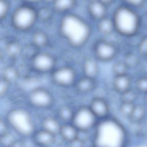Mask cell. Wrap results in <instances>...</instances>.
<instances>
[{
	"instance_id": "obj_33",
	"label": "cell",
	"mask_w": 147,
	"mask_h": 147,
	"mask_svg": "<svg viewBox=\"0 0 147 147\" xmlns=\"http://www.w3.org/2000/svg\"><path fill=\"white\" fill-rule=\"evenodd\" d=\"M16 140L14 137L10 133H7L1 136V144L3 147H10Z\"/></svg>"
},
{
	"instance_id": "obj_39",
	"label": "cell",
	"mask_w": 147,
	"mask_h": 147,
	"mask_svg": "<svg viewBox=\"0 0 147 147\" xmlns=\"http://www.w3.org/2000/svg\"><path fill=\"white\" fill-rule=\"evenodd\" d=\"M10 147H25V143L22 140H16Z\"/></svg>"
},
{
	"instance_id": "obj_36",
	"label": "cell",
	"mask_w": 147,
	"mask_h": 147,
	"mask_svg": "<svg viewBox=\"0 0 147 147\" xmlns=\"http://www.w3.org/2000/svg\"><path fill=\"white\" fill-rule=\"evenodd\" d=\"M10 83L6 80L1 78L0 80V95L1 96L5 95L8 91Z\"/></svg>"
},
{
	"instance_id": "obj_9",
	"label": "cell",
	"mask_w": 147,
	"mask_h": 147,
	"mask_svg": "<svg viewBox=\"0 0 147 147\" xmlns=\"http://www.w3.org/2000/svg\"><path fill=\"white\" fill-rule=\"evenodd\" d=\"M30 104L38 109H47L51 106L53 98L49 91L43 88H36L32 90L28 96Z\"/></svg>"
},
{
	"instance_id": "obj_29",
	"label": "cell",
	"mask_w": 147,
	"mask_h": 147,
	"mask_svg": "<svg viewBox=\"0 0 147 147\" xmlns=\"http://www.w3.org/2000/svg\"><path fill=\"white\" fill-rule=\"evenodd\" d=\"M136 90L144 94L147 92V76L140 77L135 82Z\"/></svg>"
},
{
	"instance_id": "obj_8",
	"label": "cell",
	"mask_w": 147,
	"mask_h": 147,
	"mask_svg": "<svg viewBox=\"0 0 147 147\" xmlns=\"http://www.w3.org/2000/svg\"><path fill=\"white\" fill-rule=\"evenodd\" d=\"M51 78L56 84L63 87H70L74 84L76 79V72L69 66H63L54 69L52 72Z\"/></svg>"
},
{
	"instance_id": "obj_19",
	"label": "cell",
	"mask_w": 147,
	"mask_h": 147,
	"mask_svg": "<svg viewBox=\"0 0 147 147\" xmlns=\"http://www.w3.org/2000/svg\"><path fill=\"white\" fill-rule=\"evenodd\" d=\"M52 3L53 9L56 11L65 13L74 7L76 0H55Z\"/></svg>"
},
{
	"instance_id": "obj_2",
	"label": "cell",
	"mask_w": 147,
	"mask_h": 147,
	"mask_svg": "<svg viewBox=\"0 0 147 147\" xmlns=\"http://www.w3.org/2000/svg\"><path fill=\"white\" fill-rule=\"evenodd\" d=\"M59 30L68 43L76 48L84 45L91 35L89 24L82 17L75 14L68 13L61 18Z\"/></svg>"
},
{
	"instance_id": "obj_28",
	"label": "cell",
	"mask_w": 147,
	"mask_h": 147,
	"mask_svg": "<svg viewBox=\"0 0 147 147\" xmlns=\"http://www.w3.org/2000/svg\"><path fill=\"white\" fill-rule=\"evenodd\" d=\"M134 106L135 104L134 103L122 102L119 106V112L123 117L129 119Z\"/></svg>"
},
{
	"instance_id": "obj_27",
	"label": "cell",
	"mask_w": 147,
	"mask_h": 147,
	"mask_svg": "<svg viewBox=\"0 0 147 147\" xmlns=\"http://www.w3.org/2000/svg\"><path fill=\"white\" fill-rule=\"evenodd\" d=\"M6 52L9 56L12 57H15L20 54L21 48L18 42L16 41H11L7 45Z\"/></svg>"
},
{
	"instance_id": "obj_24",
	"label": "cell",
	"mask_w": 147,
	"mask_h": 147,
	"mask_svg": "<svg viewBox=\"0 0 147 147\" xmlns=\"http://www.w3.org/2000/svg\"><path fill=\"white\" fill-rule=\"evenodd\" d=\"M74 114V111L72 109L68 106H64L59 109L57 111V115L60 119L64 122H68L72 121L73 116Z\"/></svg>"
},
{
	"instance_id": "obj_13",
	"label": "cell",
	"mask_w": 147,
	"mask_h": 147,
	"mask_svg": "<svg viewBox=\"0 0 147 147\" xmlns=\"http://www.w3.org/2000/svg\"><path fill=\"white\" fill-rule=\"evenodd\" d=\"M106 6L99 0H93L88 5V11L91 17L99 21L106 17Z\"/></svg>"
},
{
	"instance_id": "obj_44",
	"label": "cell",
	"mask_w": 147,
	"mask_h": 147,
	"mask_svg": "<svg viewBox=\"0 0 147 147\" xmlns=\"http://www.w3.org/2000/svg\"><path fill=\"white\" fill-rule=\"evenodd\" d=\"M37 147H39V146H37Z\"/></svg>"
},
{
	"instance_id": "obj_34",
	"label": "cell",
	"mask_w": 147,
	"mask_h": 147,
	"mask_svg": "<svg viewBox=\"0 0 147 147\" xmlns=\"http://www.w3.org/2000/svg\"><path fill=\"white\" fill-rule=\"evenodd\" d=\"M10 10V4L7 0H0V18L1 20L4 19Z\"/></svg>"
},
{
	"instance_id": "obj_31",
	"label": "cell",
	"mask_w": 147,
	"mask_h": 147,
	"mask_svg": "<svg viewBox=\"0 0 147 147\" xmlns=\"http://www.w3.org/2000/svg\"><path fill=\"white\" fill-rule=\"evenodd\" d=\"M37 15L38 18H40L41 20L47 21L52 17V11L51 9L48 7H43L37 11Z\"/></svg>"
},
{
	"instance_id": "obj_4",
	"label": "cell",
	"mask_w": 147,
	"mask_h": 147,
	"mask_svg": "<svg viewBox=\"0 0 147 147\" xmlns=\"http://www.w3.org/2000/svg\"><path fill=\"white\" fill-rule=\"evenodd\" d=\"M9 126L23 137H30L34 133V126L29 113L22 109L10 110L6 117Z\"/></svg>"
},
{
	"instance_id": "obj_25",
	"label": "cell",
	"mask_w": 147,
	"mask_h": 147,
	"mask_svg": "<svg viewBox=\"0 0 147 147\" xmlns=\"http://www.w3.org/2000/svg\"><path fill=\"white\" fill-rule=\"evenodd\" d=\"M138 91L136 90L131 88L121 94V99L122 102L134 103L138 97Z\"/></svg>"
},
{
	"instance_id": "obj_7",
	"label": "cell",
	"mask_w": 147,
	"mask_h": 147,
	"mask_svg": "<svg viewBox=\"0 0 147 147\" xmlns=\"http://www.w3.org/2000/svg\"><path fill=\"white\" fill-rule=\"evenodd\" d=\"M33 69L40 73L52 72L56 65V60L47 52H37L31 59Z\"/></svg>"
},
{
	"instance_id": "obj_32",
	"label": "cell",
	"mask_w": 147,
	"mask_h": 147,
	"mask_svg": "<svg viewBox=\"0 0 147 147\" xmlns=\"http://www.w3.org/2000/svg\"><path fill=\"white\" fill-rule=\"evenodd\" d=\"M138 52L142 57H147V35L144 36L138 45Z\"/></svg>"
},
{
	"instance_id": "obj_30",
	"label": "cell",
	"mask_w": 147,
	"mask_h": 147,
	"mask_svg": "<svg viewBox=\"0 0 147 147\" xmlns=\"http://www.w3.org/2000/svg\"><path fill=\"white\" fill-rule=\"evenodd\" d=\"M123 61L126 63L129 68L136 67L139 63L138 58L133 53H129L126 55Z\"/></svg>"
},
{
	"instance_id": "obj_16",
	"label": "cell",
	"mask_w": 147,
	"mask_h": 147,
	"mask_svg": "<svg viewBox=\"0 0 147 147\" xmlns=\"http://www.w3.org/2000/svg\"><path fill=\"white\" fill-rule=\"evenodd\" d=\"M78 130L72 123H65L61 125L59 134L62 138L69 142L77 138Z\"/></svg>"
},
{
	"instance_id": "obj_42",
	"label": "cell",
	"mask_w": 147,
	"mask_h": 147,
	"mask_svg": "<svg viewBox=\"0 0 147 147\" xmlns=\"http://www.w3.org/2000/svg\"><path fill=\"white\" fill-rule=\"evenodd\" d=\"M144 101L147 104V92L145 94V95H144Z\"/></svg>"
},
{
	"instance_id": "obj_17",
	"label": "cell",
	"mask_w": 147,
	"mask_h": 147,
	"mask_svg": "<svg viewBox=\"0 0 147 147\" xmlns=\"http://www.w3.org/2000/svg\"><path fill=\"white\" fill-rule=\"evenodd\" d=\"M95 86V79L84 76L80 78L75 84L76 91L80 93L85 94L92 91Z\"/></svg>"
},
{
	"instance_id": "obj_1",
	"label": "cell",
	"mask_w": 147,
	"mask_h": 147,
	"mask_svg": "<svg viewBox=\"0 0 147 147\" xmlns=\"http://www.w3.org/2000/svg\"><path fill=\"white\" fill-rule=\"evenodd\" d=\"M127 133L118 120L106 117L96 125L93 147H126Z\"/></svg>"
},
{
	"instance_id": "obj_14",
	"label": "cell",
	"mask_w": 147,
	"mask_h": 147,
	"mask_svg": "<svg viewBox=\"0 0 147 147\" xmlns=\"http://www.w3.org/2000/svg\"><path fill=\"white\" fill-rule=\"evenodd\" d=\"M83 72L85 76L95 79L99 74V66L96 60L93 58H87L83 64Z\"/></svg>"
},
{
	"instance_id": "obj_41",
	"label": "cell",
	"mask_w": 147,
	"mask_h": 147,
	"mask_svg": "<svg viewBox=\"0 0 147 147\" xmlns=\"http://www.w3.org/2000/svg\"><path fill=\"white\" fill-rule=\"evenodd\" d=\"M99 1L103 2V3H105V5H107L109 4H111V3H113L115 0H99Z\"/></svg>"
},
{
	"instance_id": "obj_12",
	"label": "cell",
	"mask_w": 147,
	"mask_h": 147,
	"mask_svg": "<svg viewBox=\"0 0 147 147\" xmlns=\"http://www.w3.org/2000/svg\"><path fill=\"white\" fill-rule=\"evenodd\" d=\"M89 107L97 118L103 119L107 117L109 114V106L106 101L101 98L93 99Z\"/></svg>"
},
{
	"instance_id": "obj_22",
	"label": "cell",
	"mask_w": 147,
	"mask_h": 147,
	"mask_svg": "<svg viewBox=\"0 0 147 147\" xmlns=\"http://www.w3.org/2000/svg\"><path fill=\"white\" fill-rule=\"evenodd\" d=\"M32 42L37 48H42L47 46L48 42L47 34L42 31H36L32 36Z\"/></svg>"
},
{
	"instance_id": "obj_15",
	"label": "cell",
	"mask_w": 147,
	"mask_h": 147,
	"mask_svg": "<svg viewBox=\"0 0 147 147\" xmlns=\"http://www.w3.org/2000/svg\"><path fill=\"white\" fill-rule=\"evenodd\" d=\"M131 78L127 74L115 76L113 81V86L115 91L122 93L130 88Z\"/></svg>"
},
{
	"instance_id": "obj_11",
	"label": "cell",
	"mask_w": 147,
	"mask_h": 147,
	"mask_svg": "<svg viewBox=\"0 0 147 147\" xmlns=\"http://www.w3.org/2000/svg\"><path fill=\"white\" fill-rule=\"evenodd\" d=\"M55 136L52 133L42 129L34 132L33 135V139L37 146L49 147L55 142Z\"/></svg>"
},
{
	"instance_id": "obj_10",
	"label": "cell",
	"mask_w": 147,
	"mask_h": 147,
	"mask_svg": "<svg viewBox=\"0 0 147 147\" xmlns=\"http://www.w3.org/2000/svg\"><path fill=\"white\" fill-rule=\"evenodd\" d=\"M95 53L96 57L103 61H108L114 58L117 55L116 47L110 42L100 40L95 46Z\"/></svg>"
},
{
	"instance_id": "obj_5",
	"label": "cell",
	"mask_w": 147,
	"mask_h": 147,
	"mask_svg": "<svg viewBox=\"0 0 147 147\" xmlns=\"http://www.w3.org/2000/svg\"><path fill=\"white\" fill-rule=\"evenodd\" d=\"M38 19L37 11L30 5L18 7L11 17V23L14 28L20 31L29 30Z\"/></svg>"
},
{
	"instance_id": "obj_18",
	"label": "cell",
	"mask_w": 147,
	"mask_h": 147,
	"mask_svg": "<svg viewBox=\"0 0 147 147\" xmlns=\"http://www.w3.org/2000/svg\"><path fill=\"white\" fill-rule=\"evenodd\" d=\"M42 129L56 135L59 133L61 125L55 118L49 117L45 118L42 122Z\"/></svg>"
},
{
	"instance_id": "obj_21",
	"label": "cell",
	"mask_w": 147,
	"mask_h": 147,
	"mask_svg": "<svg viewBox=\"0 0 147 147\" xmlns=\"http://www.w3.org/2000/svg\"><path fill=\"white\" fill-rule=\"evenodd\" d=\"M146 109L143 106L135 105L129 119L133 123H138L144 119L146 116Z\"/></svg>"
},
{
	"instance_id": "obj_40",
	"label": "cell",
	"mask_w": 147,
	"mask_h": 147,
	"mask_svg": "<svg viewBox=\"0 0 147 147\" xmlns=\"http://www.w3.org/2000/svg\"><path fill=\"white\" fill-rule=\"evenodd\" d=\"M26 3L29 4H34L36 3H38L39 2L42 1V0H24Z\"/></svg>"
},
{
	"instance_id": "obj_3",
	"label": "cell",
	"mask_w": 147,
	"mask_h": 147,
	"mask_svg": "<svg viewBox=\"0 0 147 147\" xmlns=\"http://www.w3.org/2000/svg\"><path fill=\"white\" fill-rule=\"evenodd\" d=\"M113 20L115 30L121 35L131 37L138 31L140 18L133 8L126 5L118 7L114 12Z\"/></svg>"
},
{
	"instance_id": "obj_37",
	"label": "cell",
	"mask_w": 147,
	"mask_h": 147,
	"mask_svg": "<svg viewBox=\"0 0 147 147\" xmlns=\"http://www.w3.org/2000/svg\"><path fill=\"white\" fill-rule=\"evenodd\" d=\"M8 123L7 121L1 119L0 120V135H3L8 132Z\"/></svg>"
},
{
	"instance_id": "obj_35",
	"label": "cell",
	"mask_w": 147,
	"mask_h": 147,
	"mask_svg": "<svg viewBox=\"0 0 147 147\" xmlns=\"http://www.w3.org/2000/svg\"><path fill=\"white\" fill-rule=\"evenodd\" d=\"M125 5L133 7H140L144 5L146 0H123Z\"/></svg>"
},
{
	"instance_id": "obj_23",
	"label": "cell",
	"mask_w": 147,
	"mask_h": 147,
	"mask_svg": "<svg viewBox=\"0 0 147 147\" xmlns=\"http://www.w3.org/2000/svg\"><path fill=\"white\" fill-rule=\"evenodd\" d=\"M20 76V72L17 68L13 66H8L3 69L2 78L11 83L17 80Z\"/></svg>"
},
{
	"instance_id": "obj_6",
	"label": "cell",
	"mask_w": 147,
	"mask_h": 147,
	"mask_svg": "<svg viewBox=\"0 0 147 147\" xmlns=\"http://www.w3.org/2000/svg\"><path fill=\"white\" fill-rule=\"evenodd\" d=\"M96 118L89 107L82 106L74 112L71 122L78 130L88 131L96 125Z\"/></svg>"
},
{
	"instance_id": "obj_38",
	"label": "cell",
	"mask_w": 147,
	"mask_h": 147,
	"mask_svg": "<svg viewBox=\"0 0 147 147\" xmlns=\"http://www.w3.org/2000/svg\"><path fill=\"white\" fill-rule=\"evenodd\" d=\"M69 143L70 147H84L83 145L84 142L78 138H76L75 140L69 142Z\"/></svg>"
},
{
	"instance_id": "obj_26",
	"label": "cell",
	"mask_w": 147,
	"mask_h": 147,
	"mask_svg": "<svg viewBox=\"0 0 147 147\" xmlns=\"http://www.w3.org/2000/svg\"><path fill=\"white\" fill-rule=\"evenodd\" d=\"M129 67L126 63L123 61H117L115 63L112 67V71L114 76H119L127 74Z\"/></svg>"
},
{
	"instance_id": "obj_20",
	"label": "cell",
	"mask_w": 147,
	"mask_h": 147,
	"mask_svg": "<svg viewBox=\"0 0 147 147\" xmlns=\"http://www.w3.org/2000/svg\"><path fill=\"white\" fill-rule=\"evenodd\" d=\"M98 28L99 32L103 34H110L115 30L113 18L105 17L98 21Z\"/></svg>"
},
{
	"instance_id": "obj_43",
	"label": "cell",
	"mask_w": 147,
	"mask_h": 147,
	"mask_svg": "<svg viewBox=\"0 0 147 147\" xmlns=\"http://www.w3.org/2000/svg\"><path fill=\"white\" fill-rule=\"evenodd\" d=\"M42 1H44L46 2H52V3H53L55 0H42Z\"/></svg>"
}]
</instances>
